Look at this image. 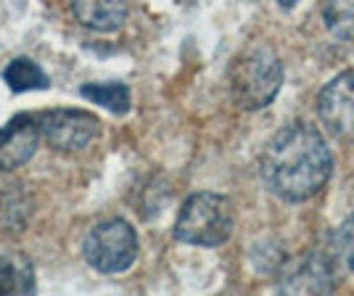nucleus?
<instances>
[{
	"label": "nucleus",
	"instance_id": "nucleus-12",
	"mask_svg": "<svg viewBox=\"0 0 354 296\" xmlns=\"http://www.w3.org/2000/svg\"><path fill=\"white\" fill-rule=\"evenodd\" d=\"M80 93H82V98L104 106L114 114L130 111V88L122 82H93V85H82Z\"/></svg>",
	"mask_w": 354,
	"mask_h": 296
},
{
	"label": "nucleus",
	"instance_id": "nucleus-2",
	"mask_svg": "<svg viewBox=\"0 0 354 296\" xmlns=\"http://www.w3.org/2000/svg\"><path fill=\"white\" fill-rule=\"evenodd\" d=\"M283 85V64L267 45H257L233 59L227 69V88L238 109L257 111L275 101Z\"/></svg>",
	"mask_w": 354,
	"mask_h": 296
},
{
	"label": "nucleus",
	"instance_id": "nucleus-15",
	"mask_svg": "<svg viewBox=\"0 0 354 296\" xmlns=\"http://www.w3.org/2000/svg\"><path fill=\"white\" fill-rule=\"evenodd\" d=\"M275 3H278V6H283V8H294L299 0H275Z\"/></svg>",
	"mask_w": 354,
	"mask_h": 296
},
{
	"label": "nucleus",
	"instance_id": "nucleus-5",
	"mask_svg": "<svg viewBox=\"0 0 354 296\" xmlns=\"http://www.w3.org/2000/svg\"><path fill=\"white\" fill-rule=\"evenodd\" d=\"M37 127L43 140L56 151H82L88 148L98 133H101V122L93 117L90 111L82 109H53V111H43L37 117Z\"/></svg>",
	"mask_w": 354,
	"mask_h": 296
},
{
	"label": "nucleus",
	"instance_id": "nucleus-7",
	"mask_svg": "<svg viewBox=\"0 0 354 296\" xmlns=\"http://www.w3.org/2000/svg\"><path fill=\"white\" fill-rule=\"evenodd\" d=\"M40 127L27 114L14 117L6 127H0V172L19 169L35 156L40 146Z\"/></svg>",
	"mask_w": 354,
	"mask_h": 296
},
{
	"label": "nucleus",
	"instance_id": "nucleus-13",
	"mask_svg": "<svg viewBox=\"0 0 354 296\" xmlns=\"http://www.w3.org/2000/svg\"><path fill=\"white\" fill-rule=\"evenodd\" d=\"M323 19L339 40H354V0H325Z\"/></svg>",
	"mask_w": 354,
	"mask_h": 296
},
{
	"label": "nucleus",
	"instance_id": "nucleus-6",
	"mask_svg": "<svg viewBox=\"0 0 354 296\" xmlns=\"http://www.w3.org/2000/svg\"><path fill=\"white\" fill-rule=\"evenodd\" d=\"M317 114L341 140H354V69L336 74L317 95Z\"/></svg>",
	"mask_w": 354,
	"mask_h": 296
},
{
	"label": "nucleus",
	"instance_id": "nucleus-1",
	"mask_svg": "<svg viewBox=\"0 0 354 296\" xmlns=\"http://www.w3.org/2000/svg\"><path fill=\"white\" fill-rule=\"evenodd\" d=\"M259 172L278 198L307 201L330 180L333 154L315 127L294 122L270 138L259 156Z\"/></svg>",
	"mask_w": 354,
	"mask_h": 296
},
{
	"label": "nucleus",
	"instance_id": "nucleus-11",
	"mask_svg": "<svg viewBox=\"0 0 354 296\" xmlns=\"http://www.w3.org/2000/svg\"><path fill=\"white\" fill-rule=\"evenodd\" d=\"M6 85L14 93H27V90H45L48 88V74L40 69V64L32 59H14L6 72H3Z\"/></svg>",
	"mask_w": 354,
	"mask_h": 296
},
{
	"label": "nucleus",
	"instance_id": "nucleus-9",
	"mask_svg": "<svg viewBox=\"0 0 354 296\" xmlns=\"http://www.w3.org/2000/svg\"><path fill=\"white\" fill-rule=\"evenodd\" d=\"M72 11L93 32H117L127 19L124 0H72Z\"/></svg>",
	"mask_w": 354,
	"mask_h": 296
},
{
	"label": "nucleus",
	"instance_id": "nucleus-4",
	"mask_svg": "<svg viewBox=\"0 0 354 296\" xmlns=\"http://www.w3.org/2000/svg\"><path fill=\"white\" fill-rule=\"evenodd\" d=\"M85 262L98 272L117 275L135 265L138 259V236L127 220H104L90 228L82 241Z\"/></svg>",
	"mask_w": 354,
	"mask_h": 296
},
{
	"label": "nucleus",
	"instance_id": "nucleus-14",
	"mask_svg": "<svg viewBox=\"0 0 354 296\" xmlns=\"http://www.w3.org/2000/svg\"><path fill=\"white\" fill-rule=\"evenodd\" d=\"M336 249H339V257L344 259V265L354 272V214L349 220H344V225L336 233Z\"/></svg>",
	"mask_w": 354,
	"mask_h": 296
},
{
	"label": "nucleus",
	"instance_id": "nucleus-8",
	"mask_svg": "<svg viewBox=\"0 0 354 296\" xmlns=\"http://www.w3.org/2000/svg\"><path fill=\"white\" fill-rule=\"evenodd\" d=\"M281 288L296 294H325L333 288V265L317 252L307 254L296 262L291 272L283 275Z\"/></svg>",
	"mask_w": 354,
	"mask_h": 296
},
{
	"label": "nucleus",
	"instance_id": "nucleus-3",
	"mask_svg": "<svg viewBox=\"0 0 354 296\" xmlns=\"http://www.w3.org/2000/svg\"><path fill=\"white\" fill-rule=\"evenodd\" d=\"M236 212L220 193H193L175 222V238L191 246H222L233 236Z\"/></svg>",
	"mask_w": 354,
	"mask_h": 296
},
{
	"label": "nucleus",
	"instance_id": "nucleus-10",
	"mask_svg": "<svg viewBox=\"0 0 354 296\" xmlns=\"http://www.w3.org/2000/svg\"><path fill=\"white\" fill-rule=\"evenodd\" d=\"M35 288L32 265L19 254L0 252V294H27Z\"/></svg>",
	"mask_w": 354,
	"mask_h": 296
}]
</instances>
